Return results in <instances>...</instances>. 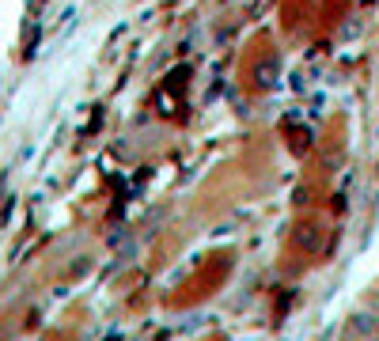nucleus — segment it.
Wrapping results in <instances>:
<instances>
[{
	"label": "nucleus",
	"mask_w": 379,
	"mask_h": 341,
	"mask_svg": "<svg viewBox=\"0 0 379 341\" xmlns=\"http://www.w3.org/2000/svg\"><path fill=\"white\" fill-rule=\"evenodd\" d=\"M345 337H349V341H375V337H379V319L368 315V311H357V315H349Z\"/></svg>",
	"instance_id": "nucleus-1"
},
{
	"label": "nucleus",
	"mask_w": 379,
	"mask_h": 341,
	"mask_svg": "<svg viewBox=\"0 0 379 341\" xmlns=\"http://www.w3.org/2000/svg\"><path fill=\"white\" fill-rule=\"evenodd\" d=\"M277 72H281V69H277V61H273V57L258 61V69H254V84L262 88V91H270V88L277 84Z\"/></svg>",
	"instance_id": "nucleus-2"
}]
</instances>
